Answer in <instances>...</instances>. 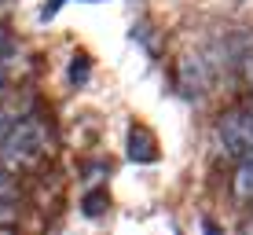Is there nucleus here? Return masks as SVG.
I'll return each mask as SVG.
<instances>
[{
    "label": "nucleus",
    "instance_id": "nucleus-4",
    "mask_svg": "<svg viewBox=\"0 0 253 235\" xmlns=\"http://www.w3.org/2000/svg\"><path fill=\"white\" fill-rule=\"evenodd\" d=\"M107 206H110L107 188H92L88 195L81 198V210H84V217H103V213H107Z\"/></svg>",
    "mask_w": 253,
    "mask_h": 235
},
{
    "label": "nucleus",
    "instance_id": "nucleus-1",
    "mask_svg": "<svg viewBox=\"0 0 253 235\" xmlns=\"http://www.w3.org/2000/svg\"><path fill=\"white\" fill-rule=\"evenodd\" d=\"M51 147V136H48V125L41 118H22L15 121L11 129L4 133V140H0V169L4 173H26L33 169V165L44 162Z\"/></svg>",
    "mask_w": 253,
    "mask_h": 235
},
{
    "label": "nucleus",
    "instance_id": "nucleus-8",
    "mask_svg": "<svg viewBox=\"0 0 253 235\" xmlns=\"http://www.w3.org/2000/svg\"><path fill=\"white\" fill-rule=\"evenodd\" d=\"M0 198H15V177L0 169Z\"/></svg>",
    "mask_w": 253,
    "mask_h": 235
},
{
    "label": "nucleus",
    "instance_id": "nucleus-10",
    "mask_svg": "<svg viewBox=\"0 0 253 235\" xmlns=\"http://www.w3.org/2000/svg\"><path fill=\"white\" fill-rule=\"evenodd\" d=\"M4 133H7V121H4V114H0V140H4Z\"/></svg>",
    "mask_w": 253,
    "mask_h": 235
},
{
    "label": "nucleus",
    "instance_id": "nucleus-7",
    "mask_svg": "<svg viewBox=\"0 0 253 235\" xmlns=\"http://www.w3.org/2000/svg\"><path fill=\"white\" fill-rule=\"evenodd\" d=\"M15 217H19V210H15V198H0V228H4V224H11Z\"/></svg>",
    "mask_w": 253,
    "mask_h": 235
},
{
    "label": "nucleus",
    "instance_id": "nucleus-6",
    "mask_svg": "<svg viewBox=\"0 0 253 235\" xmlns=\"http://www.w3.org/2000/svg\"><path fill=\"white\" fill-rule=\"evenodd\" d=\"M70 81L74 85L88 81V55H74V63H70Z\"/></svg>",
    "mask_w": 253,
    "mask_h": 235
},
{
    "label": "nucleus",
    "instance_id": "nucleus-5",
    "mask_svg": "<svg viewBox=\"0 0 253 235\" xmlns=\"http://www.w3.org/2000/svg\"><path fill=\"white\" fill-rule=\"evenodd\" d=\"M235 198L239 202H253V165H239V173H235Z\"/></svg>",
    "mask_w": 253,
    "mask_h": 235
},
{
    "label": "nucleus",
    "instance_id": "nucleus-2",
    "mask_svg": "<svg viewBox=\"0 0 253 235\" xmlns=\"http://www.w3.org/2000/svg\"><path fill=\"white\" fill-rule=\"evenodd\" d=\"M224 151L239 165H253V110H228L216 121Z\"/></svg>",
    "mask_w": 253,
    "mask_h": 235
},
{
    "label": "nucleus",
    "instance_id": "nucleus-3",
    "mask_svg": "<svg viewBox=\"0 0 253 235\" xmlns=\"http://www.w3.org/2000/svg\"><path fill=\"white\" fill-rule=\"evenodd\" d=\"M128 158L139 162V165L158 162V143H154V136L143 125H132V133H128Z\"/></svg>",
    "mask_w": 253,
    "mask_h": 235
},
{
    "label": "nucleus",
    "instance_id": "nucleus-9",
    "mask_svg": "<svg viewBox=\"0 0 253 235\" xmlns=\"http://www.w3.org/2000/svg\"><path fill=\"white\" fill-rule=\"evenodd\" d=\"M59 4L63 0H48L44 7H41V22H48V19H55V11H59Z\"/></svg>",
    "mask_w": 253,
    "mask_h": 235
}]
</instances>
